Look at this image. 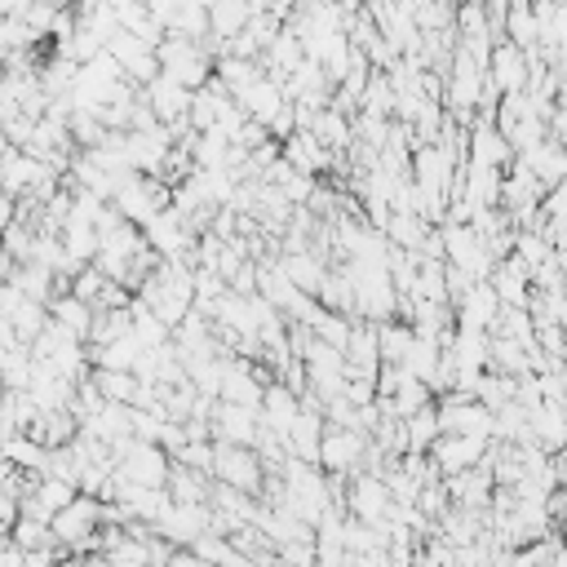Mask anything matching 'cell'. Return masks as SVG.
<instances>
[{
    "mask_svg": "<svg viewBox=\"0 0 567 567\" xmlns=\"http://www.w3.org/2000/svg\"><path fill=\"white\" fill-rule=\"evenodd\" d=\"M97 523H102V505H97L93 496H75L71 505H62V509L49 518V532H53V540L80 549V545L93 540V532H102Z\"/></svg>",
    "mask_w": 567,
    "mask_h": 567,
    "instance_id": "6da1fadb",
    "label": "cell"
},
{
    "mask_svg": "<svg viewBox=\"0 0 567 567\" xmlns=\"http://www.w3.org/2000/svg\"><path fill=\"white\" fill-rule=\"evenodd\" d=\"M208 470L221 478V487H235V492H257V483H261V465H257V452L252 447L217 443Z\"/></svg>",
    "mask_w": 567,
    "mask_h": 567,
    "instance_id": "7a4b0ae2",
    "label": "cell"
},
{
    "mask_svg": "<svg viewBox=\"0 0 567 567\" xmlns=\"http://www.w3.org/2000/svg\"><path fill=\"white\" fill-rule=\"evenodd\" d=\"M487 443H492V439H461V434H439V439L430 443V452H434V465H439V474H443V478H452V474H465V470L483 465V456H487Z\"/></svg>",
    "mask_w": 567,
    "mask_h": 567,
    "instance_id": "3957f363",
    "label": "cell"
},
{
    "mask_svg": "<svg viewBox=\"0 0 567 567\" xmlns=\"http://www.w3.org/2000/svg\"><path fill=\"white\" fill-rule=\"evenodd\" d=\"M487 80L496 93H523L527 84V53L514 49L509 40H496L487 53Z\"/></svg>",
    "mask_w": 567,
    "mask_h": 567,
    "instance_id": "277c9868",
    "label": "cell"
},
{
    "mask_svg": "<svg viewBox=\"0 0 567 567\" xmlns=\"http://www.w3.org/2000/svg\"><path fill=\"white\" fill-rule=\"evenodd\" d=\"M230 102H235V106H239V111H244L252 124H261V128H266V124L279 115V106H284L288 97H284V89H279L270 75H261V80H252L248 89H239Z\"/></svg>",
    "mask_w": 567,
    "mask_h": 567,
    "instance_id": "5b68a950",
    "label": "cell"
},
{
    "mask_svg": "<svg viewBox=\"0 0 567 567\" xmlns=\"http://www.w3.org/2000/svg\"><path fill=\"white\" fill-rule=\"evenodd\" d=\"M217 443H235V447H252L257 443V408H239V403H221L213 412V430Z\"/></svg>",
    "mask_w": 567,
    "mask_h": 567,
    "instance_id": "8992f818",
    "label": "cell"
},
{
    "mask_svg": "<svg viewBox=\"0 0 567 567\" xmlns=\"http://www.w3.org/2000/svg\"><path fill=\"white\" fill-rule=\"evenodd\" d=\"M359 456H363V434L359 430H328L319 439V456L315 461H323L332 470H350Z\"/></svg>",
    "mask_w": 567,
    "mask_h": 567,
    "instance_id": "52a82bcc",
    "label": "cell"
},
{
    "mask_svg": "<svg viewBox=\"0 0 567 567\" xmlns=\"http://www.w3.org/2000/svg\"><path fill=\"white\" fill-rule=\"evenodd\" d=\"M412 350V328L408 323H377V359L390 368H403Z\"/></svg>",
    "mask_w": 567,
    "mask_h": 567,
    "instance_id": "ba28073f",
    "label": "cell"
},
{
    "mask_svg": "<svg viewBox=\"0 0 567 567\" xmlns=\"http://www.w3.org/2000/svg\"><path fill=\"white\" fill-rule=\"evenodd\" d=\"M434 439H439V412H434V403H425L412 416H403V443H408V452H421Z\"/></svg>",
    "mask_w": 567,
    "mask_h": 567,
    "instance_id": "9c48e42d",
    "label": "cell"
},
{
    "mask_svg": "<svg viewBox=\"0 0 567 567\" xmlns=\"http://www.w3.org/2000/svg\"><path fill=\"white\" fill-rule=\"evenodd\" d=\"M13 213H18V204H13V199H9L4 190H0V230H4L9 221H13Z\"/></svg>",
    "mask_w": 567,
    "mask_h": 567,
    "instance_id": "30bf717a",
    "label": "cell"
}]
</instances>
